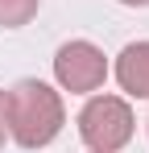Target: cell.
Here are the masks:
<instances>
[{
  "mask_svg": "<svg viewBox=\"0 0 149 153\" xmlns=\"http://www.w3.org/2000/svg\"><path fill=\"white\" fill-rule=\"evenodd\" d=\"M66 124V112H62V95L37 83V79H21L13 91H8V132L21 149H42L50 145Z\"/></svg>",
  "mask_w": 149,
  "mask_h": 153,
  "instance_id": "6da1fadb",
  "label": "cell"
},
{
  "mask_svg": "<svg viewBox=\"0 0 149 153\" xmlns=\"http://www.w3.org/2000/svg\"><path fill=\"white\" fill-rule=\"evenodd\" d=\"M79 137L91 153H116L133 141V108L120 95H95L79 112Z\"/></svg>",
  "mask_w": 149,
  "mask_h": 153,
  "instance_id": "7a4b0ae2",
  "label": "cell"
},
{
  "mask_svg": "<svg viewBox=\"0 0 149 153\" xmlns=\"http://www.w3.org/2000/svg\"><path fill=\"white\" fill-rule=\"evenodd\" d=\"M54 75L58 83L74 91V95H87V91H99L104 79H108V62L104 54L91 46V42H66L62 50L54 54Z\"/></svg>",
  "mask_w": 149,
  "mask_h": 153,
  "instance_id": "3957f363",
  "label": "cell"
},
{
  "mask_svg": "<svg viewBox=\"0 0 149 153\" xmlns=\"http://www.w3.org/2000/svg\"><path fill=\"white\" fill-rule=\"evenodd\" d=\"M116 79L128 95L137 100H149V42H133L124 46L120 58H116Z\"/></svg>",
  "mask_w": 149,
  "mask_h": 153,
  "instance_id": "277c9868",
  "label": "cell"
},
{
  "mask_svg": "<svg viewBox=\"0 0 149 153\" xmlns=\"http://www.w3.org/2000/svg\"><path fill=\"white\" fill-rule=\"evenodd\" d=\"M33 17H37V0H0V25L4 29L29 25Z\"/></svg>",
  "mask_w": 149,
  "mask_h": 153,
  "instance_id": "5b68a950",
  "label": "cell"
},
{
  "mask_svg": "<svg viewBox=\"0 0 149 153\" xmlns=\"http://www.w3.org/2000/svg\"><path fill=\"white\" fill-rule=\"evenodd\" d=\"M8 137V91H0V145Z\"/></svg>",
  "mask_w": 149,
  "mask_h": 153,
  "instance_id": "8992f818",
  "label": "cell"
},
{
  "mask_svg": "<svg viewBox=\"0 0 149 153\" xmlns=\"http://www.w3.org/2000/svg\"><path fill=\"white\" fill-rule=\"evenodd\" d=\"M120 4H133V8H145L149 0H120Z\"/></svg>",
  "mask_w": 149,
  "mask_h": 153,
  "instance_id": "52a82bcc",
  "label": "cell"
}]
</instances>
